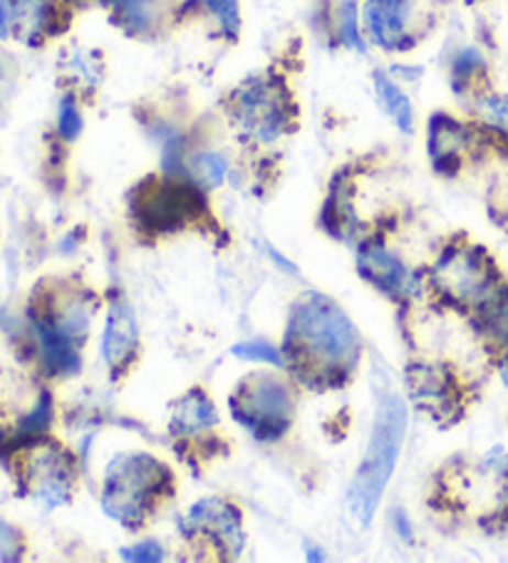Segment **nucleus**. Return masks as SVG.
Here are the masks:
<instances>
[{
	"instance_id": "obj_34",
	"label": "nucleus",
	"mask_w": 508,
	"mask_h": 563,
	"mask_svg": "<svg viewBox=\"0 0 508 563\" xmlns=\"http://www.w3.org/2000/svg\"><path fill=\"white\" fill-rule=\"evenodd\" d=\"M393 521H395V529H397L399 537H402L405 541L412 539V531H415V529H412V521H409V517H407V514H405L402 509L395 511Z\"/></svg>"
},
{
	"instance_id": "obj_26",
	"label": "nucleus",
	"mask_w": 508,
	"mask_h": 563,
	"mask_svg": "<svg viewBox=\"0 0 508 563\" xmlns=\"http://www.w3.org/2000/svg\"><path fill=\"white\" fill-rule=\"evenodd\" d=\"M484 310L486 316V328L498 343L508 345V294H498L492 303H488Z\"/></svg>"
},
{
	"instance_id": "obj_12",
	"label": "nucleus",
	"mask_w": 508,
	"mask_h": 563,
	"mask_svg": "<svg viewBox=\"0 0 508 563\" xmlns=\"http://www.w3.org/2000/svg\"><path fill=\"white\" fill-rule=\"evenodd\" d=\"M357 271L367 284H373L385 296H399L409 288V271L395 254L379 244V241H369V244L360 246L357 251Z\"/></svg>"
},
{
	"instance_id": "obj_5",
	"label": "nucleus",
	"mask_w": 508,
	"mask_h": 563,
	"mask_svg": "<svg viewBox=\"0 0 508 563\" xmlns=\"http://www.w3.org/2000/svg\"><path fill=\"white\" fill-rule=\"evenodd\" d=\"M231 415L263 442L278 440L292 422V397L276 375L253 373L231 395Z\"/></svg>"
},
{
	"instance_id": "obj_37",
	"label": "nucleus",
	"mask_w": 508,
	"mask_h": 563,
	"mask_svg": "<svg viewBox=\"0 0 508 563\" xmlns=\"http://www.w3.org/2000/svg\"><path fill=\"white\" fill-rule=\"evenodd\" d=\"M65 5H75V3H87V0H60Z\"/></svg>"
},
{
	"instance_id": "obj_14",
	"label": "nucleus",
	"mask_w": 508,
	"mask_h": 563,
	"mask_svg": "<svg viewBox=\"0 0 508 563\" xmlns=\"http://www.w3.org/2000/svg\"><path fill=\"white\" fill-rule=\"evenodd\" d=\"M35 330H37V338H41L45 365L51 367L55 375H75L80 371V353H77V343L55 323L53 318H37Z\"/></svg>"
},
{
	"instance_id": "obj_35",
	"label": "nucleus",
	"mask_w": 508,
	"mask_h": 563,
	"mask_svg": "<svg viewBox=\"0 0 508 563\" xmlns=\"http://www.w3.org/2000/svg\"><path fill=\"white\" fill-rule=\"evenodd\" d=\"M498 375H501V383L508 387V355L504 357V363H501V367H498Z\"/></svg>"
},
{
	"instance_id": "obj_38",
	"label": "nucleus",
	"mask_w": 508,
	"mask_h": 563,
	"mask_svg": "<svg viewBox=\"0 0 508 563\" xmlns=\"http://www.w3.org/2000/svg\"><path fill=\"white\" fill-rule=\"evenodd\" d=\"M164 3H174V0H164Z\"/></svg>"
},
{
	"instance_id": "obj_4",
	"label": "nucleus",
	"mask_w": 508,
	"mask_h": 563,
	"mask_svg": "<svg viewBox=\"0 0 508 563\" xmlns=\"http://www.w3.org/2000/svg\"><path fill=\"white\" fill-rule=\"evenodd\" d=\"M172 484L164 464L146 452L120 454L110 462L102 487V509L124 527L142 523L152 511L156 494Z\"/></svg>"
},
{
	"instance_id": "obj_6",
	"label": "nucleus",
	"mask_w": 508,
	"mask_h": 563,
	"mask_svg": "<svg viewBox=\"0 0 508 563\" xmlns=\"http://www.w3.org/2000/svg\"><path fill=\"white\" fill-rule=\"evenodd\" d=\"M434 284L459 303L486 308L501 294L494 261L482 249H449L437 261Z\"/></svg>"
},
{
	"instance_id": "obj_7",
	"label": "nucleus",
	"mask_w": 508,
	"mask_h": 563,
	"mask_svg": "<svg viewBox=\"0 0 508 563\" xmlns=\"http://www.w3.org/2000/svg\"><path fill=\"white\" fill-rule=\"evenodd\" d=\"M203 199L197 184L181 177L146 179L134 197V213L150 231H174L197 217Z\"/></svg>"
},
{
	"instance_id": "obj_28",
	"label": "nucleus",
	"mask_w": 508,
	"mask_h": 563,
	"mask_svg": "<svg viewBox=\"0 0 508 563\" xmlns=\"http://www.w3.org/2000/svg\"><path fill=\"white\" fill-rule=\"evenodd\" d=\"M70 67L75 77L85 85H97L102 80V63L97 53H87V51H75L70 57Z\"/></svg>"
},
{
	"instance_id": "obj_23",
	"label": "nucleus",
	"mask_w": 508,
	"mask_h": 563,
	"mask_svg": "<svg viewBox=\"0 0 508 563\" xmlns=\"http://www.w3.org/2000/svg\"><path fill=\"white\" fill-rule=\"evenodd\" d=\"M335 33L338 41L355 53H367V37L363 31L357 0H340L335 11Z\"/></svg>"
},
{
	"instance_id": "obj_10",
	"label": "nucleus",
	"mask_w": 508,
	"mask_h": 563,
	"mask_svg": "<svg viewBox=\"0 0 508 563\" xmlns=\"http://www.w3.org/2000/svg\"><path fill=\"white\" fill-rule=\"evenodd\" d=\"M476 137L478 132L472 124L456 120L446 112L432 114V118H429L427 137V150L429 157H432V167L439 174H444V177H452L466 154L476 147Z\"/></svg>"
},
{
	"instance_id": "obj_32",
	"label": "nucleus",
	"mask_w": 508,
	"mask_h": 563,
	"mask_svg": "<svg viewBox=\"0 0 508 563\" xmlns=\"http://www.w3.org/2000/svg\"><path fill=\"white\" fill-rule=\"evenodd\" d=\"M15 33V0H0V41Z\"/></svg>"
},
{
	"instance_id": "obj_31",
	"label": "nucleus",
	"mask_w": 508,
	"mask_h": 563,
	"mask_svg": "<svg viewBox=\"0 0 508 563\" xmlns=\"http://www.w3.org/2000/svg\"><path fill=\"white\" fill-rule=\"evenodd\" d=\"M11 92H13V75H11V70H8L3 57H0V124L5 122V112H8V102H11Z\"/></svg>"
},
{
	"instance_id": "obj_20",
	"label": "nucleus",
	"mask_w": 508,
	"mask_h": 563,
	"mask_svg": "<svg viewBox=\"0 0 508 563\" xmlns=\"http://www.w3.org/2000/svg\"><path fill=\"white\" fill-rule=\"evenodd\" d=\"M488 70V63L484 53L478 51V47H462L454 57H452V73H449V80H452V90L456 95H476L478 90H484L482 82L486 77Z\"/></svg>"
},
{
	"instance_id": "obj_25",
	"label": "nucleus",
	"mask_w": 508,
	"mask_h": 563,
	"mask_svg": "<svg viewBox=\"0 0 508 563\" xmlns=\"http://www.w3.org/2000/svg\"><path fill=\"white\" fill-rule=\"evenodd\" d=\"M85 120L82 110L73 95H65L60 104H57V134L63 142H75L82 134Z\"/></svg>"
},
{
	"instance_id": "obj_24",
	"label": "nucleus",
	"mask_w": 508,
	"mask_h": 563,
	"mask_svg": "<svg viewBox=\"0 0 508 563\" xmlns=\"http://www.w3.org/2000/svg\"><path fill=\"white\" fill-rule=\"evenodd\" d=\"M189 3L201 8L207 15H211V21L219 27V33L227 37L229 43L239 41L241 0H189Z\"/></svg>"
},
{
	"instance_id": "obj_18",
	"label": "nucleus",
	"mask_w": 508,
	"mask_h": 563,
	"mask_svg": "<svg viewBox=\"0 0 508 563\" xmlns=\"http://www.w3.org/2000/svg\"><path fill=\"white\" fill-rule=\"evenodd\" d=\"M219 422V412L213 402L201 390H191L179 397L172 412V430L174 434H197L209 430Z\"/></svg>"
},
{
	"instance_id": "obj_17",
	"label": "nucleus",
	"mask_w": 508,
	"mask_h": 563,
	"mask_svg": "<svg viewBox=\"0 0 508 563\" xmlns=\"http://www.w3.org/2000/svg\"><path fill=\"white\" fill-rule=\"evenodd\" d=\"M60 0H15V35L25 43H37L55 33Z\"/></svg>"
},
{
	"instance_id": "obj_19",
	"label": "nucleus",
	"mask_w": 508,
	"mask_h": 563,
	"mask_svg": "<svg viewBox=\"0 0 508 563\" xmlns=\"http://www.w3.org/2000/svg\"><path fill=\"white\" fill-rule=\"evenodd\" d=\"M474 112L478 128L488 137L504 142L508 147V95L494 90H478L474 95Z\"/></svg>"
},
{
	"instance_id": "obj_15",
	"label": "nucleus",
	"mask_w": 508,
	"mask_h": 563,
	"mask_svg": "<svg viewBox=\"0 0 508 563\" xmlns=\"http://www.w3.org/2000/svg\"><path fill=\"white\" fill-rule=\"evenodd\" d=\"M35 497L41 499L47 509L60 507L70 499V470H67L65 457L60 452H47L35 462Z\"/></svg>"
},
{
	"instance_id": "obj_30",
	"label": "nucleus",
	"mask_w": 508,
	"mask_h": 563,
	"mask_svg": "<svg viewBox=\"0 0 508 563\" xmlns=\"http://www.w3.org/2000/svg\"><path fill=\"white\" fill-rule=\"evenodd\" d=\"M120 556H122L124 561L156 563V561L164 559V553H162V547H159V543H156V541H142V543H136V547H124V549L120 551Z\"/></svg>"
},
{
	"instance_id": "obj_3",
	"label": "nucleus",
	"mask_w": 508,
	"mask_h": 563,
	"mask_svg": "<svg viewBox=\"0 0 508 563\" xmlns=\"http://www.w3.org/2000/svg\"><path fill=\"white\" fill-rule=\"evenodd\" d=\"M229 114L243 140L266 147L292 130L296 102L280 77L253 75L231 92Z\"/></svg>"
},
{
	"instance_id": "obj_33",
	"label": "nucleus",
	"mask_w": 508,
	"mask_h": 563,
	"mask_svg": "<svg viewBox=\"0 0 508 563\" xmlns=\"http://www.w3.org/2000/svg\"><path fill=\"white\" fill-rule=\"evenodd\" d=\"M15 549H18L15 531L0 519V559H15V553H11Z\"/></svg>"
},
{
	"instance_id": "obj_36",
	"label": "nucleus",
	"mask_w": 508,
	"mask_h": 563,
	"mask_svg": "<svg viewBox=\"0 0 508 563\" xmlns=\"http://www.w3.org/2000/svg\"><path fill=\"white\" fill-rule=\"evenodd\" d=\"M466 5H482V3H488V0H464Z\"/></svg>"
},
{
	"instance_id": "obj_9",
	"label": "nucleus",
	"mask_w": 508,
	"mask_h": 563,
	"mask_svg": "<svg viewBox=\"0 0 508 563\" xmlns=\"http://www.w3.org/2000/svg\"><path fill=\"white\" fill-rule=\"evenodd\" d=\"M181 529L187 537H207L229 559L239 556L246 543L239 509L223 499H201L194 504L187 519H181Z\"/></svg>"
},
{
	"instance_id": "obj_16",
	"label": "nucleus",
	"mask_w": 508,
	"mask_h": 563,
	"mask_svg": "<svg viewBox=\"0 0 508 563\" xmlns=\"http://www.w3.org/2000/svg\"><path fill=\"white\" fill-rule=\"evenodd\" d=\"M373 87H375V97L383 112L393 120L395 128L402 134H412L415 132V107L409 95L402 90V85L397 82V77H393L385 70L373 73Z\"/></svg>"
},
{
	"instance_id": "obj_27",
	"label": "nucleus",
	"mask_w": 508,
	"mask_h": 563,
	"mask_svg": "<svg viewBox=\"0 0 508 563\" xmlns=\"http://www.w3.org/2000/svg\"><path fill=\"white\" fill-rule=\"evenodd\" d=\"M231 353L241 357V361H256V363H268L283 367V355L278 347H273L266 341H246L231 347Z\"/></svg>"
},
{
	"instance_id": "obj_11",
	"label": "nucleus",
	"mask_w": 508,
	"mask_h": 563,
	"mask_svg": "<svg viewBox=\"0 0 508 563\" xmlns=\"http://www.w3.org/2000/svg\"><path fill=\"white\" fill-rule=\"evenodd\" d=\"M140 343V328L126 300H112L110 313H107L104 333H102V357L112 371H124L132 363Z\"/></svg>"
},
{
	"instance_id": "obj_29",
	"label": "nucleus",
	"mask_w": 508,
	"mask_h": 563,
	"mask_svg": "<svg viewBox=\"0 0 508 563\" xmlns=\"http://www.w3.org/2000/svg\"><path fill=\"white\" fill-rule=\"evenodd\" d=\"M51 420H53V397H51V393H43L41 400H37V405H35V410L27 417H23L21 432L23 434H41L47 430Z\"/></svg>"
},
{
	"instance_id": "obj_2",
	"label": "nucleus",
	"mask_w": 508,
	"mask_h": 563,
	"mask_svg": "<svg viewBox=\"0 0 508 563\" xmlns=\"http://www.w3.org/2000/svg\"><path fill=\"white\" fill-rule=\"evenodd\" d=\"M407 432V407L402 397L395 393L379 395L373 434H369L365 457L360 462L357 474L350 487V511L367 527L379 507V499L387 489L393 472L397 467L399 450H402Z\"/></svg>"
},
{
	"instance_id": "obj_13",
	"label": "nucleus",
	"mask_w": 508,
	"mask_h": 563,
	"mask_svg": "<svg viewBox=\"0 0 508 563\" xmlns=\"http://www.w3.org/2000/svg\"><path fill=\"white\" fill-rule=\"evenodd\" d=\"M112 23L132 37L152 35L164 21V0H102Z\"/></svg>"
},
{
	"instance_id": "obj_1",
	"label": "nucleus",
	"mask_w": 508,
	"mask_h": 563,
	"mask_svg": "<svg viewBox=\"0 0 508 563\" xmlns=\"http://www.w3.org/2000/svg\"><path fill=\"white\" fill-rule=\"evenodd\" d=\"M357 328L335 300L322 294H306L296 300L286 335V355L302 375L347 377L357 365Z\"/></svg>"
},
{
	"instance_id": "obj_8",
	"label": "nucleus",
	"mask_w": 508,
	"mask_h": 563,
	"mask_svg": "<svg viewBox=\"0 0 508 563\" xmlns=\"http://www.w3.org/2000/svg\"><path fill=\"white\" fill-rule=\"evenodd\" d=\"M417 0H363L360 18L367 43L385 53H405L415 45Z\"/></svg>"
},
{
	"instance_id": "obj_22",
	"label": "nucleus",
	"mask_w": 508,
	"mask_h": 563,
	"mask_svg": "<svg viewBox=\"0 0 508 563\" xmlns=\"http://www.w3.org/2000/svg\"><path fill=\"white\" fill-rule=\"evenodd\" d=\"M229 157L221 152H197L187 157V177L203 189H217L229 177Z\"/></svg>"
},
{
	"instance_id": "obj_21",
	"label": "nucleus",
	"mask_w": 508,
	"mask_h": 563,
	"mask_svg": "<svg viewBox=\"0 0 508 563\" xmlns=\"http://www.w3.org/2000/svg\"><path fill=\"white\" fill-rule=\"evenodd\" d=\"M407 380L412 387V397H417L419 402H429V407H434L449 400L452 380H449L446 371H439L434 365H412Z\"/></svg>"
}]
</instances>
